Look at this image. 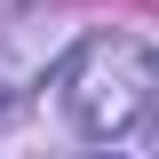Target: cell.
Segmentation results:
<instances>
[{"label":"cell","mask_w":159,"mask_h":159,"mask_svg":"<svg viewBox=\"0 0 159 159\" xmlns=\"http://www.w3.org/2000/svg\"><path fill=\"white\" fill-rule=\"evenodd\" d=\"M96 159H119V151H96Z\"/></svg>","instance_id":"obj_2"},{"label":"cell","mask_w":159,"mask_h":159,"mask_svg":"<svg viewBox=\"0 0 159 159\" xmlns=\"http://www.w3.org/2000/svg\"><path fill=\"white\" fill-rule=\"evenodd\" d=\"M159 103V56L135 32H96L80 40V56L64 64V111H72L80 135L119 143L127 127H143Z\"/></svg>","instance_id":"obj_1"}]
</instances>
